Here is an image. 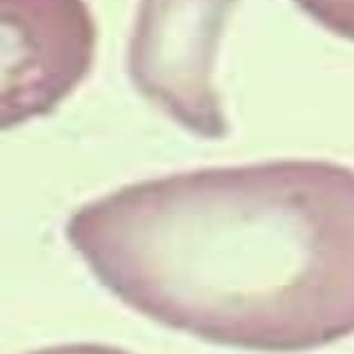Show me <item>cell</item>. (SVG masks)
Segmentation results:
<instances>
[{
    "label": "cell",
    "instance_id": "1",
    "mask_svg": "<svg viewBox=\"0 0 354 354\" xmlns=\"http://www.w3.org/2000/svg\"><path fill=\"white\" fill-rule=\"evenodd\" d=\"M66 239L106 290L217 346L354 335V169L277 160L173 173L80 206Z\"/></svg>",
    "mask_w": 354,
    "mask_h": 354
},
{
    "label": "cell",
    "instance_id": "2",
    "mask_svg": "<svg viewBox=\"0 0 354 354\" xmlns=\"http://www.w3.org/2000/svg\"><path fill=\"white\" fill-rule=\"evenodd\" d=\"M237 3L140 0L131 29V82L162 113L206 140L228 133L213 71L221 33Z\"/></svg>",
    "mask_w": 354,
    "mask_h": 354
},
{
    "label": "cell",
    "instance_id": "3",
    "mask_svg": "<svg viewBox=\"0 0 354 354\" xmlns=\"http://www.w3.org/2000/svg\"><path fill=\"white\" fill-rule=\"evenodd\" d=\"M95 42L84 0H3V127L51 113L91 69Z\"/></svg>",
    "mask_w": 354,
    "mask_h": 354
},
{
    "label": "cell",
    "instance_id": "4",
    "mask_svg": "<svg viewBox=\"0 0 354 354\" xmlns=\"http://www.w3.org/2000/svg\"><path fill=\"white\" fill-rule=\"evenodd\" d=\"M295 5L330 33L354 42V0H295Z\"/></svg>",
    "mask_w": 354,
    "mask_h": 354
},
{
    "label": "cell",
    "instance_id": "5",
    "mask_svg": "<svg viewBox=\"0 0 354 354\" xmlns=\"http://www.w3.org/2000/svg\"><path fill=\"white\" fill-rule=\"evenodd\" d=\"M27 354H131V352L115 346H102V343H69V346L42 348Z\"/></svg>",
    "mask_w": 354,
    "mask_h": 354
}]
</instances>
